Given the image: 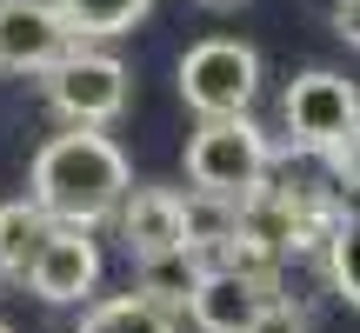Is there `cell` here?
I'll use <instances>...</instances> for the list:
<instances>
[{"label":"cell","instance_id":"6da1fadb","mask_svg":"<svg viewBox=\"0 0 360 333\" xmlns=\"http://www.w3.org/2000/svg\"><path fill=\"white\" fill-rule=\"evenodd\" d=\"M127 187V154L101 127H67L34 154V200L47 207V220H67V227H94L120 214Z\"/></svg>","mask_w":360,"mask_h":333},{"label":"cell","instance_id":"277c9868","mask_svg":"<svg viewBox=\"0 0 360 333\" xmlns=\"http://www.w3.org/2000/svg\"><path fill=\"white\" fill-rule=\"evenodd\" d=\"M47 100H53V114H60L67 127H107V120L127 114V67H120L114 53L74 40V47L47 67Z\"/></svg>","mask_w":360,"mask_h":333},{"label":"cell","instance_id":"7a4b0ae2","mask_svg":"<svg viewBox=\"0 0 360 333\" xmlns=\"http://www.w3.org/2000/svg\"><path fill=\"white\" fill-rule=\"evenodd\" d=\"M274 166V147L267 133L254 127L247 114H227V120H200L187 141V180L207 193H233V200H247V193L267 180Z\"/></svg>","mask_w":360,"mask_h":333},{"label":"cell","instance_id":"3957f363","mask_svg":"<svg viewBox=\"0 0 360 333\" xmlns=\"http://www.w3.org/2000/svg\"><path fill=\"white\" fill-rule=\"evenodd\" d=\"M260 93V53L247 40H200V47L180 53V100L193 107L200 120H227V114H247Z\"/></svg>","mask_w":360,"mask_h":333},{"label":"cell","instance_id":"8992f818","mask_svg":"<svg viewBox=\"0 0 360 333\" xmlns=\"http://www.w3.org/2000/svg\"><path fill=\"white\" fill-rule=\"evenodd\" d=\"M74 40L80 34L53 0H0V67L7 74H47Z\"/></svg>","mask_w":360,"mask_h":333},{"label":"cell","instance_id":"2e32d148","mask_svg":"<svg viewBox=\"0 0 360 333\" xmlns=\"http://www.w3.org/2000/svg\"><path fill=\"white\" fill-rule=\"evenodd\" d=\"M247 333H307V320H300L287 300H267V307H260V320L247 327Z\"/></svg>","mask_w":360,"mask_h":333},{"label":"cell","instance_id":"9a60e30c","mask_svg":"<svg viewBox=\"0 0 360 333\" xmlns=\"http://www.w3.org/2000/svg\"><path fill=\"white\" fill-rule=\"evenodd\" d=\"M327 280H334V294L360 307V214H347L334 227V240H327Z\"/></svg>","mask_w":360,"mask_h":333},{"label":"cell","instance_id":"4fadbf2b","mask_svg":"<svg viewBox=\"0 0 360 333\" xmlns=\"http://www.w3.org/2000/svg\"><path fill=\"white\" fill-rule=\"evenodd\" d=\"M80 333H174L167 307H154L147 294H120V300H101V307L80 320Z\"/></svg>","mask_w":360,"mask_h":333},{"label":"cell","instance_id":"9c48e42d","mask_svg":"<svg viewBox=\"0 0 360 333\" xmlns=\"http://www.w3.org/2000/svg\"><path fill=\"white\" fill-rule=\"evenodd\" d=\"M120 240H127L134 260H154L187 247V193L174 187H127L120 200Z\"/></svg>","mask_w":360,"mask_h":333},{"label":"cell","instance_id":"ba28073f","mask_svg":"<svg viewBox=\"0 0 360 333\" xmlns=\"http://www.w3.org/2000/svg\"><path fill=\"white\" fill-rule=\"evenodd\" d=\"M260 307H267V273L220 260V267L200 273V287H193V300H187V320L200 333H247L260 320Z\"/></svg>","mask_w":360,"mask_h":333},{"label":"cell","instance_id":"30bf717a","mask_svg":"<svg viewBox=\"0 0 360 333\" xmlns=\"http://www.w3.org/2000/svg\"><path fill=\"white\" fill-rule=\"evenodd\" d=\"M207 267H214V260L193 254V247H174V254H154V260H134V294H147L154 307H187Z\"/></svg>","mask_w":360,"mask_h":333},{"label":"cell","instance_id":"d6986e66","mask_svg":"<svg viewBox=\"0 0 360 333\" xmlns=\"http://www.w3.org/2000/svg\"><path fill=\"white\" fill-rule=\"evenodd\" d=\"M200 7H240V0H200Z\"/></svg>","mask_w":360,"mask_h":333},{"label":"cell","instance_id":"8fae6325","mask_svg":"<svg viewBox=\"0 0 360 333\" xmlns=\"http://www.w3.org/2000/svg\"><path fill=\"white\" fill-rule=\"evenodd\" d=\"M47 207L27 193V200H0V273L7 280H27V267H34L40 240H47Z\"/></svg>","mask_w":360,"mask_h":333},{"label":"cell","instance_id":"5bb4252c","mask_svg":"<svg viewBox=\"0 0 360 333\" xmlns=\"http://www.w3.org/2000/svg\"><path fill=\"white\" fill-rule=\"evenodd\" d=\"M53 7L67 13V27H74L80 40H107V34H127L154 0H53Z\"/></svg>","mask_w":360,"mask_h":333},{"label":"cell","instance_id":"52a82bcc","mask_svg":"<svg viewBox=\"0 0 360 333\" xmlns=\"http://www.w3.org/2000/svg\"><path fill=\"white\" fill-rule=\"evenodd\" d=\"M94 280H101V247L87 240V227L53 220L40 254H34V267H27V287H34L47 307H74V300L94 294Z\"/></svg>","mask_w":360,"mask_h":333},{"label":"cell","instance_id":"ac0fdd59","mask_svg":"<svg viewBox=\"0 0 360 333\" xmlns=\"http://www.w3.org/2000/svg\"><path fill=\"white\" fill-rule=\"evenodd\" d=\"M334 34L347 47H360V0H334Z\"/></svg>","mask_w":360,"mask_h":333},{"label":"cell","instance_id":"5b68a950","mask_svg":"<svg viewBox=\"0 0 360 333\" xmlns=\"http://www.w3.org/2000/svg\"><path fill=\"white\" fill-rule=\"evenodd\" d=\"M281 114H287V133H294L300 154H334L360 127V87L334 67H307V74L287 80Z\"/></svg>","mask_w":360,"mask_h":333},{"label":"cell","instance_id":"e0dca14e","mask_svg":"<svg viewBox=\"0 0 360 333\" xmlns=\"http://www.w3.org/2000/svg\"><path fill=\"white\" fill-rule=\"evenodd\" d=\"M327 160H334V174H340V180H354V187H360V127H354V133H347V141H340Z\"/></svg>","mask_w":360,"mask_h":333},{"label":"cell","instance_id":"ffe728a7","mask_svg":"<svg viewBox=\"0 0 360 333\" xmlns=\"http://www.w3.org/2000/svg\"><path fill=\"white\" fill-rule=\"evenodd\" d=\"M0 333H13V327H7V320H0Z\"/></svg>","mask_w":360,"mask_h":333},{"label":"cell","instance_id":"7c38bea8","mask_svg":"<svg viewBox=\"0 0 360 333\" xmlns=\"http://www.w3.org/2000/svg\"><path fill=\"white\" fill-rule=\"evenodd\" d=\"M233 240H240V200H233V193L193 187V193H187V247L220 267V254H227Z\"/></svg>","mask_w":360,"mask_h":333}]
</instances>
